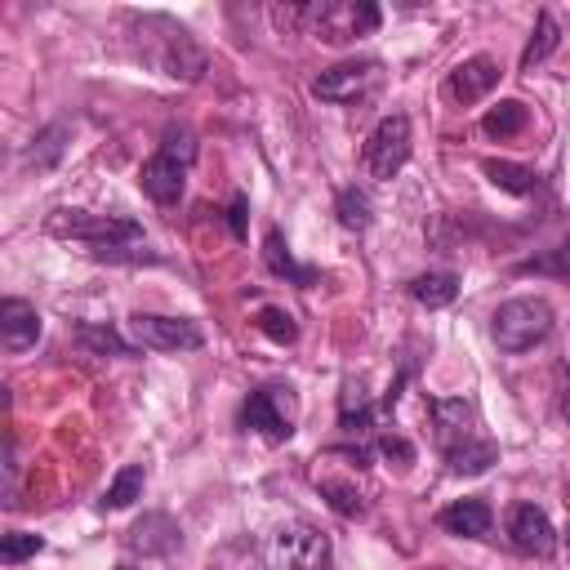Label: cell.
<instances>
[{"label": "cell", "instance_id": "1", "mask_svg": "<svg viewBox=\"0 0 570 570\" xmlns=\"http://www.w3.org/2000/svg\"><path fill=\"white\" fill-rule=\"evenodd\" d=\"M53 236L62 240H80L89 245L94 258L107 263H160V254L147 249V236L134 218L120 214H85V209H53L45 223Z\"/></svg>", "mask_w": 570, "mask_h": 570}, {"label": "cell", "instance_id": "2", "mask_svg": "<svg viewBox=\"0 0 570 570\" xmlns=\"http://www.w3.org/2000/svg\"><path fill=\"white\" fill-rule=\"evenodd\" d=\"M379 22L383 13L370 0H321V4H307V18H303V27L325 45H352L379 31Z\"/></svg>", "mask_w": 570, "mask_h": 570}, {"label": "cell", "instance_id": "3", "mask_svg": "<svg viewBox=\"0 0 570 570\" xmlns=\"http://www.w3.org/2000/svg\"><path fill=\"white\" fill-rule=\"evenodd\" d=\"M490 334H494L499 352H508V356L530 352L552 334V307L543 298H508L494 307Z\"/></svg>", "mask_w": 570, "mask_h": 570}, {"label": "cell", "instance_id": "4", "mask_svg": "<svg viewBox=\"0 0 570 570\" xmlns=\"http://www.w3.org/2000/svg\"><path fill=\"white\" fill-rule=\"evenodd\" d=\"M330 539L312 521H285L267 539V570H325Z\"/></svg>", "mask_w": 570, "mask_h": 570}, {"label": "cell", "instance_id": "5", "mask_svg": "<svg viewBox=\"0 0 570 570\" xmlns=\"http://www.w3.org/2000/svg\"><path fill=\"white\" fill-rule=\"evenodd\" d=\"M294 414H298V401L285 383H267V387H254L240 405V428L249 432H263L267 441H285L294 432Z\"/></svg>", "mask_w": 570, "mask_h": 570}, {"label": "cell", "instance_id": "6", "mask_svg": "<svg viewBox=\"0 0 570 570\" xmlns=\"http://www.w3.org/2000/svg\"><path fill=\"white\" fill-rule=\"evenodd\" d=\"M405 160H410V116L392 111V116H383V120L370 129V138H365V169H370V178L387 183V178L401 174Z\"/></svg>", "mask_w": 570, "mask_h": 570}, {"label": "cell", "instance_id": "7", "mask_svg": "<svg viewBox=\"0 0 570 570\" xmlns=\"http://www.w3.org/2000/svg\"><path fill=\"white\" fill-rule=\"evenodd\" d=\"M129 338L138 347H151V352H191L205 343L200 325L187 321V316H160V312H134L129 316Z\"/></svg>", "mask_w": 570, "mask_h": 570}, {"label": "cell", "instance_id": "8", "mask_svg": "<svg viewBox=\"0 0 570 570\" xmlns=\"http://www.w3.org/2000/svg\"><path fill=\"white\" fill-rule=\"evenodd\" d=\"M379 80V62L374 58H352V62H334V67H325L316 80H312V94L321 98V102H352V98H361L370 85Z\"/></svg>", "mask_w": 570, "mask_h": 570}, {"label": "cell", "instance_id": "9", "mask_svg": "<svg viewBox=\"0 0 570 570\" xmlns=\"http://www.w3.org/2000/svg\"><path fill=\"white\" fill-rule=\"evenodd\" d=\"M508 543L521 557H552L557 530H552V521H548V512L539 503H512V512H508Z\"/></svg>", "mask_w": 570, "mask_h": 570}, {"label": "cell", "instance_id": "10", "mask_svg": "<svg viewBox=\"0 0 570 570\" xmlns=\"http://www.w3.org/2000/svg\"><path fill=\"white\" fill-rule=\"evenodd\" d=\"M428 414H432V436H436L441 454H450L476 436V410L463 396H436V401H428Z\"/></svg>", "mask_w": 570, "mask_h": 570}, {"label": "cell", "instance_id": "11", "mask_svg": "<svg viewBox=\"0 0 570 570\" xmlns=\"http://www.w3.org/2000/svg\"><path fill=\"white\" fill-rule=\"evenodd\" d=\"M156 67L174 80H200L205 71V49L178 27L165 18V36H160V49H156Z\"/></svg>", "mask_w": 570, "mask_h": 570}, {"label": "cell", "instance_id": "12", "mask_svg": "<svg viewBox=\"0 0 570 570\" xmlns=\"http://www.w3.org/2000/svg\"><path fill=\"white\" fill-rule=\"evenodd\" d=\"M138 183H142V191H147L156 205H178V196H183V187H187V165H183L178 156H169V151H156V156L142 160Z\"/></svg>", "mask_w": 570, "mask_h": 570}, {"label": "cell", "instance_id": "13", "mask_svg": "<svg viewBox=\"0 0 570 570\" xmlns=\"http://www.w3.org/2000/svg\"><path fill=\"white\" fill-rule=\"evenodd\" d=\"M499 62L490 58V53H476V58H468V62H459L454 71H450V80H445V94L459 102V107H468V102H476V98H485L494 85H499Z\"/></svg>", "mask_w": 570, "mask_h": 570}, {"label": "cell", "instance_id": "14", "mask_svg": "<svg viewBox=\"0 0 570 570\" xmlns=\"http://www.w3.org/2000/svg\"><path fill=\"white\" fill-rule=\"evenodd\" d=\"M40 338V312L27 298H4L0 303V343L4 352H27Z\"/></svg>", "mask_w": 570, "mask_h": 570}, {"label": "cell", "instance_id": "15", "mask_svg": "<svg viewBox=\"0 0 570 570\" xmlns=\"http://www.w3.org/2000/svg\"><path fill=\"white\" fill-rule=\"evenodd\" d=\"M490 521H494V512H490L485 499H454L450 508L436 512V525H441L445 534H463V539L490 534Z\"/></svg>", "mask_w": 570, "mask_h": 570}, {"label": "cell", "instance_id": "16", "mask_svg": "<svg viewBox=\"0 0 570 570\" xmlns=\"http://www.w3.org/2000/svg\"><path fill=\"white\" fill-rule=\"evenodd\" d=\"M263 263H267V272L272 276H285L289 285H316V267H303L294 254H289V245H285V236L276 232V227H267L263 232Z\"/></svg>", "mask_w": 570, "mask_h": 570}, {"label": "cell", "instance_id": "17", "mask_svg": "<svg viewBox=\"0 0 570 570\" xmlns=\"http://www.w3.org/2000/svg\"><path fill=\"white\" fill-rule=\"evenodd\" d=\"M557 45H561V27H557V18H552L548 9H539L534 31H530V40H525V49H521V71H534Z\"/></svg>", "mask_w": 570, "mask_h": 570}, {"label": "cell", "instance_id": "18", "mask_svg": "<svg viewBox=\"0 0 570 570\" xmlns=\"http://www.w3.org/2000/svg\"><path fill=\"white\" fill-rule=\"evenodd\" d=\"M410 298L423 307H445L459 298V276L454 272H423L410 281Z\"/></svg>", "mask_w": 570, "mask_h": 570}, {"label": "cell", "instance_id": "19", "mask_svg": "<svg viewBox=\"0 0 570 570\" xmlns=\"http://www.w3.org/2000/svg\"><path fill=\"white\" fill-rule=\"evenodd\" d=\"M494 459H499V445H494V441H485V436H472V441H463L459 450H450V454H445L450 472H459V476H476V472H485Z\"/></svg>", "mask_w": 570, "mask_h": 570}, {"label": "cell", "instance_id": "20", "mask_svg": "<svg viewBox=\"0 0 570 570\" xmlns=\"http://www.w3.org/2000/svg\"><path fill=\"white\" fill-rule=\"evenodd\" d=\"M142 481H147V472H142V463H125L116 476H111V485L102 490V508L107 512H116V508H129L134 499H142Z\"/></svg>", "mask_w": 570, "mask_h": 570}, {"label": "cell", "instance_id": "21", "mask_svg": "<svg viewBox=\"0 0 570 570\" xmlns=\"http://www.w3.org/2000/svg\"><path fill=\"white\" fill-rule=\"evenodd\" d=\"M525 120H530L525 102H517V98H503L499 107H490V111L481 116V129H485L490 138H517V134L525 129Z\"/></svg>", "mask_w": 570, "mask_h": 570}, {"label": "cell", "instance_id": "22", "mask_svg": "<svg viewBox=\"0 0 570 570\" xmlns=\"http://www.w3.org/2000/svg\"><path fill=\"white\" fill-rule=\"evenodd\" d=\"M481 169H485V178H490L499 191H512V196H530V191L539 187V174L525 169V165H512V160H485Z\"/></svg>", "mask_w": 570, "mask_h": 570}, {"label": "cell", "instance_id": "23", "mask_svg": "<svg viewBox=\"0 0 570 570\" xmlns=\"http://www.w3.org/2000/svg\"><path fill=\"white\" fill-rule=\"evenodd\" d=\"M76 343L85 347V352H94V356H134L138 347L134 343H125L116 330H107V325H76Z\"/></svg>", "mask_w": 570, "mask_h": 570}, {"label": "cell", "instance_id": "24", "mask_svg": "<svg viewBox=\"0 0 570 570\" xmlns=\"http://www.w3.org/2000/svg\"><path fill=\"white\" fill-rule=\"evenodd\" d=\"M370 419H374V405H370V396L361 392V383H343V396H338V428L343 432H361V428H370Z\"/></svg>", "mask_w": 570, "mask_h": 570}, {"label": "cell", "instance_id": "25", "mask_svg": "<svg viewBox=\"0 0 570 570\" xmlns=\"http://www.w3.org/2000/svg\"><path fill=\"white\" fill-rule=\"evenodd\" d=\"M334 214H338V223H343L347 232H365L370 218H374V205H370V196H365L361 187H343L338 200H334Z\"/></svg>", "mask_w": 570, "mask_h": 570}, {"label": "cell", "instance_id": "26", "mask_svg": "<svg viewBox=\"0 0 570 570\" xmlns=\"http://www.w3.org/2000/svg\"><path fill=\"white\" fill-rule=\"evenodd\" d=\"M321 485V494L330 499V508L338 512V517H361L365 512V494L352 485V481H334V476H325V481H316Z\"/></svg>", "mask_w": 570, "mask_h": 570}, {"label": "cell", "instance_id": "27", "mask_svg": "<svg viewBox=\"0 0 570 570\" xmlns=\"http://www.w3.org/2000/svg\"><path fill=\"white\" fill-rule=\"evenodd\" d=\"M258 330L272 338V343H294L298 338V325H294V316L285 312V307H276V303H267V307H258Z\"/></svg>", "mask_w": 570, "mask_h": 570}, {"label": "cell", "instance_id": "28", "mask_svg": "<svg viewBox=\"0 0 570 570\" xmlns=\"http://www.w3.org/2000/svg\"><path fill=\"white\" fill-rule=\"evenodd\" d=\"M40 548H45V539H40V534H22V530H9V534L0 539V561H4V566H18V561L36 557Z\"/></svg>", "mask_w": 570, "mask_h": 570}, {"label": "cell", "instance_id": "29", "mask_svg": "<svg viewBox=\"0 0 570 570\" xmlns=\"http://www.w3.org/2000/svg\"><path fill=\"white\" fill-rule=\"evenodd\" d=\"M521 272H548V276H566V281H570V232H566V236H561V245H557V249H548L543 258L521 263Z\"/></svg>", "mask_w": 570, "mask_h": 570}, {"label": "cell", "instance_id": "30", "mask_svg": "<svg viewBox=\"0 0 570 570\" xmlns=\"http://www.w3.org/2000/svg\"><path fill=\"white\" fill-rule=\"evenodd\" d=\"M62 138H67V125H49V129L36 138V151H31L36 169H49V165L62 156Z\"/></svg>", "mask_w": 570, "mask_h": 570}, {"label": "cell", "instance_id": "31", "mask_svg": "<svg viewBox=\"0 0 570 570\" xmlns=\"http://www.w3.org/2000/svg\"><path fill=\"white\" fill-rule=\"evenodd\" d=\"M160 151H169V156H178L183 165H191L196 160V138L187 134V129H165V142H160Z\"/></svg>", "mask_w": 570, "mask_h": 570}, {"label": "cell", "instance_id": "32", "mask_svg": "<svg viewBox=\"0 0 570 570\" xmlns=\"http://www.w3.org/2000/svg\"><path fill=\"white\" fill-rule=\"evenodd\" d=\"M379 454H383V459H396L401 468L414 463V445H410L401 432H383V436H379Z\"/></svg>", "mask_w": 570, "mask_h": 570}, {"label": "cell", "instance_id": "33", "mask_svg": "<svg viewBox=\"0 0 570 570\" xmlns=\"http://www.w3.org/2000/svg\"><path fill=\"white\" fill-rule=\"evenodd\" d=\"M13 481H18V454H13V436L4 441V503H13Z\"/></svg>", "mask_w": 570, "mask_h": 570}, {"label": "cell", "instance_id": "34", "mask_svg": "<svg viewBox=\"0 0 570 570\" xmlns=\"http://www.w3.org/2000/svg\"><path fill=\"white\" fill-rule=\"evenodd\" d=\"M245 209H249V200L236 191V196H232V205H227V223H232V236H245Z\"/></svg>", "mask_w": 570, "mask_h": 570}, {"label": "cell", "instance_id": "35", "mask_svg": "<svg viewBox=\"0 0 570 570\" xmlns=\"http://www.w3.org/2000/svg\"><path fill=\"white\" fill-rule=\"evenodd\" d=\"M557 410L561 419H570V370H557Z\"/></svg>", "mask_w": 570, "mask_h": 570}, {"label": "cell", "instance_id": "36", "mask_svg": "<svg viewBox=\"0 0 570 570\" xmlns=\"http://www.w3.org/2000/svg\"><path fill=\"white\" fill-rule=\"evenodd\" d=\"M566 512H570V485H566ZM566 539H570V534H566Z\"/></svg>", "mask_w": 570, "mask_h": 570}, {"label": "cell", "instance_id": "37", "mask_svg": "<svg viewBox=\"0 0 570 570\" xmlns=\"http://www.w3.org/2000/svg\"><path fill=\"white\" fill-rule=\"evenodd\" d=\"M120 570H138V566H120Z\"/></svg>", "mask_w": 570, "mask_h": 570}]
</instances>
